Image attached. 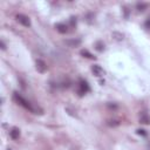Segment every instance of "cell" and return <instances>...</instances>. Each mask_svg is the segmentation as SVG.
I'll use <instances>...</instances> for the list:
<instances>
[{"label": "cell", "instance_id": "cell-17", "mask_svg": "<svg viewBox=\"0 0 150 150\" xmlns=\"http://www.w3.org/2000/svg\"><path fill=\"white\" fill-rule=\"evenodd\" d=\"M74 19H75V18H70V23H71L73 27L76 25V20H74Z\"/></svg>", "mask_w": 150, "mask_h": 150}, {"label": "cell", "instance_id": "cell-8", "mask_svg": "<svg viewBox=\"0 0 150 150\" xmlns=\"http://www.w3.org/2000/svg\"><path fill=\"white\" fill-rule=\"evenodd\" d=\"M139 122H141L142 124H150V116H149L148 114H145V112L141 114V116H139Z\"/></svg>", "mask_w": 150, "mask_h": 150}, {"label": "cell", "instance_id": "cell-2", "mask_svg": "<svg viewBox=\"0 0 150 150\" xmlns=\"http://www.w3.org/2000/svg\"><path fill=\"white\" fill-rule=\"evenodd\" d=\"M35 67H36V70L39 73H45L47 70V64L43 60H36V63H35Z\"/></svg>", "mask_w": 150, "mask_h": 150}, {"label": "cell", "instance_id": "cell-1", "mask_svg": "<svg viewBox=\"0 0 150 150\" xmlns=\"http://www.w3.org/2000/svg\"><path fill=\"white\" fill-rule=\"evenodd\" d=\"M16 21L19 23H21L22 26H25V27H29L30 26V19L25 14H18L16 15Z\"/></svg>", "mask_w": 150, "mask_h": 150}, {"label": "cell", "instance_id": "cell-3", "mask_svg": "<svg viewBox=\"0 0 150 150\" xmlns=\"http://www.w3.org/2000/svg\"><path fill=\"white\" fill-rule=\"evenodd\" d=\"M91 71H93L94 75H96L97 77H100V76H102V75L104 74V70H103V68H102L100 64H94V66L91 67Z\"/></svg>", "mask_w": 150, "mask_h": 150}, {"label": "cell", "instance_id": "cell-10", "mask_svg": "<svg viewBox=\"0 0 150 150\" xmlns=\"http://www.w3.org/2000/svg\"><path fill=\"white\" fill-rule=\"evenodd\" d=\"M81 55H83L84 57H88V59H95V56L89 50H87V49H82L81 50Z\"/></svg>", "mask_w": 150, "mask_h": 150}, {"label": "cell", "instance_id": "cell-6", "mask_svg": "<svg viewBox=\"0 0 150 150\" xmlns=\"http://www.w3.org/2000/svg\"><path fill=\"white\" fill-rule=\"evenodd\" d=\"M55 28H56V30H57L59 33H61V34H66V33L68 32V27H67V25H64V23H56V25H55Z\"/></svg>", "mask_w": 150, "mask_h": 150}, {"label": "cell", "instance_id": "cell-15", "mask_svg": "<svg viewBox=\"0 0 150 150\" xmlns=\"http://www.w3.org/2000/svg\"><path fill=\"white\" fill-rule=\"evenodd\" d=\"M144 26H145V28H146V29H150V19H148V20L145 21Z\"/></svg>", "mask_w": 150, "mask_h": 150}, {"label": "cell", "instance_id": "cell-13", "mask_svg": "<svg viewBox=\"0 0 150 150\" xmlns=\"http://www.w3.org/2000/svg\"><path fill=\"white\" fill-rule=\"evenodd\" d=\"M107 124L109 127H117V125H120V121H117V120H109L107 122Z\"/></svg>", "mask_w": 150, "mask_h": 150}, {"label": "cell", "instance_id": "cell-12", "mask_svg": "<svg viewBox=\"0 0 150 150\" xmlns=\"http://www.w3.org/2000/svg\"><path fill=\"white\" fill-rule=\"evenodd\" d=\"M136 7H137V9H138L139 12H143V11H145V8L148 7V5H146V4H143V2H138V4L136 5Z\"/></svg>", "mask_w": 150, "mask_h": 150}, {"label": "cell", "instance_id": "cell-4", "mask_svg": "<svg viewBox=\"0 0 150 150\" xmlns=\"http://www.w3.org/2000/svg\"><path fill=\"white\" fill-rule=\"evenodd\" d=\"M87 91H89V86L86 81H80V84H79V93L80 95H83L86 94Z\"/></svg>", "mask_w": 150, "mask_h": 150}, {"label": "cell", "instance_id": "cell-18", "mask_svg": "<svg viewBox=\"0 0 150 150\" xmlns=\"http://www.w3.org/2000/svg\"><path fill=\"white\" fill-rule=\"evenodd\" d=\"M7 150H12V149H7Z\"/></svg>", "mask_w": 150, "mask_h": 150}, {"label": "cell", "instance_id": "cell-9", "mask_svg": "<svg viewBox=\"0 0 150 150\" xmlns=\"http://www.w3.org/2000/svg\"><path fill=\"white\" fill-rule=\"evenodd\" d=\"M95 49H96L97 52H103V50H104V43H103L102 41H97V42L95 43Z\"/></svg>", "mask_w": 150, "mask_h": 150}, {"label": "cell", "instance_id": "cell-5", "mask_svg": "<svg viewBox=\"0 0 150 150\" xmlns=\"http://www.w3.org/2000/svg\"><path fill=\"white\" fill-rule=\"evenodd\" d=\"M66 45L68 47L75 48V47H79L81 45V40L80 39H69V40H66Z\"/></svg>", "mask_w": 150, "mask_h": 150}, {"label": "cell", "instance_id": "cell-7", "mask_svg": "<svg viewBox=\"0 0 150 150\" xmlns=\"http://www.w3.org/2000/svg\"><path fill=\"white\" fill-rule=\"evenodd\" d=\"M9 136L12 139H18L20 137V130L18 128H12V130L9 131Z\"/></svg>", "mask_w": 150, "mask_h": 150}, {"label": "cell", "instance_id": "cell-11", "mask_svg": "<svg viewBox=\"0 0 150 150\" xmlns=\"http://www.w3.org/2000/svg\"><path fill=\"white\" fill-rule=\"evenodd\" d=\"M112 38L116 40V41H122L123 40V34L118 33V32H114L112 33Z\"/></svg>", "mask_w": 150, "mask_h": 150}, {"label": "cell", "instance_id": "cell-16", "mask_svg": "<svg viewBox=\"0 0 150 150\" xmlns=\"http://www.w3.org/2000/svg\"><path fill=\"white\" fill-rule=\"evenodd\" d=\"M0 46H1V49H2V50H5V49H6V45H5V42H4L2 40L0 41Z\"/></svg>", "mask_w": 150, "mask_h": 150}, {"label": "cell", "instance_id": "cell-14", "mask_svg": "<svg viewBox=\"0 0 150 150\" xmlns=\"http://www.w3.org/2000/svg\"><path fill=\"white\" fill-rule=\"evenodd\" d=\"M137 134H138V135H143V136H145V135H146L145 130H143V129H138V130H137Z\"/></svg>", "mask_w": 150, "mask_h": 150}]
</instances>
